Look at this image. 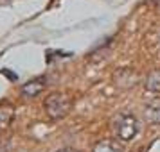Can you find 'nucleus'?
<instances>
[{
	"mask_svg": "<svg viewBox=\"0 0 160 152\" xmlns=\"http://www.w3.org/2000/svg\"><path fill=\"white\" fill-rule=\"evenodd\" d=\"M112 129L115 132V136L121 141H131L133 138L138 134L140 131V123H138L137 116L131 113H121L113 118L112 122Z\"/></svg>",
	"mask_w": 160,
	"mask_h": 152,
	"instance_id": "nucleus-1",
	"label": "nucleus"
},
{
	"mask_svg": "<svg viewBox=\"0 0 160 152\" xmlns=\"http://www.w3.org/2000/svg\"><path fill=\"white\" fill-rule=\"evenodd\" d=\"M43 108L52 120H61L68 115V111L72 108V100L67 93L54 91L43 100Z\"/></svg>",
	"mask_w": 160,
	"mask_h": 152,
	"instance_id": "nucleus-2",
	"label": "nucleus"
},
{
	"mask_svg": "<svg viewBox=\"0 0 160 152\" xmlns=\"http://www.w3.org/2000/svg\"><path fill=\"white\" fill-rule=\"evenodd\" d=\"M43 88H45V77H36V79L25 82L22 86V90H20V93L23 97H27V99H34V97H38L43 91Z\"/></svg>",
	"mask_w": 160,
	"mask_h": 152,
	"instance_id": "nucleus-3",
	"label": "nucleus"
},
{
	"mask_svg": "<svg viewBox=\"0 0 160 152\" xmlns=\"http://www.w3.org/2000/svg\"><path fill=\"white\" fill-rule=\"evenodd\" d=\"M15 120V108L11 104H0V132L8 131Z\"/></svg>",
	"mask_w": 160,
	"mask_h": 152,
	"instance_id": "nucleus-4",
	"label": "nucleus"
},
{
	"mask_svg": "<svg viewBox=\"0 0 160 152\" xmlns=\"http://www.w3.org/2000/svg\"><path fill=\"white\" fill-rule=\"evenodd\" d=\"M144 116L148 122L160 123V97H157V99H153V100H149L146 104Z\"/></svg>",
	"mask_w": 160,
	"mask_h": 152,
	"instance_id": "nucleus-5",
	"label": "nucleus"
},
{
	"mask_svg": "<svg viewBox=\"0 0 160 152\" xmlns=\"http://www.w3.org/2000/svg\"><path fill=\"white\" fill-rule=\"evenodd\" d=\"M92 152H124L122 145L113 141V140H102L94 147Z\"/></svg>",
	"mask_w": 160,
	"mask_h": 152,
	"instance_id": "nucleus-6",
	"label": "nucleus"
},
{
	"mask_svg": "<svg viewBox=\"0 0 160 152\" xmlns=\"http://www.w3.org/2000/svg\"><path fill=\"white\" fill-rule=\"evenodd\" d=\"M146 90L151 93H160V70H153L146 77Z\"/></svg>",
	"mask_w": 160,
	"mask_h": 152,
	"instance_id": "nucleus-7",
	"label": "nucleus"
},
{
	"mask_svg": "<svg viewBox=\"0 0 160 152\" xmlns=\"http://www.w3.org/2000/svg\"><path fill=\"white\" fill-rule=\"evenodd\" d=\"M56 152H78V150L72 149V147H65V149H59V150H56Z\"/></svg>",
	"mask_w": 160,
	"mask_h": 152,
	"instance_id": "nucleus-8",
	"label": "nucleus"
},
{
	"mask_svg": "<svg viewBox=\"0 0 160 152\" xmlns=\"http://www.w3.org/2000/svg\"><path fill=\"white\" fill-rule=\"evenodd\" d=\"M158 7H160V0H158Z\"/></svg>",
	"mask_w": 160,
	"mask_h": 152,
	"instance_id": "nucleus-9",
	"label": "nucleus"
}]
</instances>
